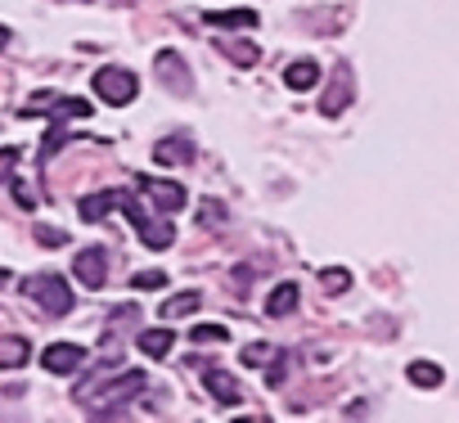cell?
<instances>
[{"label": "cell", "instance_id": "cell-1", "mask_svg": "<svg viewBox=\"0 0 459 423\" xmlns=\"http://www.w3.org/2000/svg\"><path fill=\"white\" fill-rule=\"evenodd\" d=\"M149 387V378H144V369H126L122 378H113L108 387H95V392H86L82 396V405L91 410V414H100V419H108V414H117L126 401H135L140 392Z\"/></svg>", "mask_w": 459, "mask_h": 423}, {"label": "cell", "instance_id": "cell-2", "mask_svg": "<svg viewBox=\"0 0 459 423\" xmlns=\"http://www.w3.org/2000/svg\"><path fill=\"white\" fill-rule=\"evenodd\" d=\"M23 293H28L41 311H50V315H68V311L77 306V293L68 289L64 275H28V280H23Z\"/></svg>", "mask_w": 459, "mask_h": 423}, {"label": "cell", "instance_id": "cell-3", "mask_svg": "<svg viewBox=\"0 0 459 423\" xmlns=\"http://www.w3.org/2000/svg\"><path fill=\"white\" fill-rule=\"evenodd\" d=\"M95 95H100L104 104L122 108V104H131V99L140 95V82H135V73H131V68L108 64V68H100V73H95Z\"/></svg>", "mask_w": 459, "mask_h": 423}, {"label": "cell", "instance_id": "cell-4", "mask_svg": "<svg viewBox=\"0 0 459 423\" xmlns=\"http://www.w3.org/2000/svg\"><path fill=\"white\" fill-rule=\"evenodd\" d=\"M153 68H158V77H162V86L171 91V95H194V82H189V68H185V59L176 55V50H162L158 59H153Z\"/></svg>", "mask_w": 459, "mask_h": 423}, {"label": "cell", "instance_id": "cell-5", "mask_svg": "<svg viewBox=\"0 0 459 423\" xmlns=\"http://www.w3.org/2000/svg\"><path fill=\"white\" fill-rule=\"evenodd\" d=\"M41 365H46L50 374L68 378V374H77V369L86 365V347H77V342H50V347L41 351Z\"/></svg>", "mask_w": 459, "mask_h": 423}, {"label": "cell", "instance_id": "cell-6", "mask_svg": "<svg viewBox=\"0 0 459 423\" xmlns=\"http://www.w3.org/2000/svg\"><path fill=\"white\" fill-rule=\"evenodd\" d=\"M351 99H356V82H351V68L342 64V68H338V82L320 95V113H325V117H338V113H347Z\"/></svg>", "mask_w": 459, "mask_h": 423}, {"label": "cell", "instance_id": "cell-7", "mask_svg": "<svg viewBox=\"0 0 459 423\" xmlns=\"http://www.w3.org/2000/svg\"><path fill=\"white\" fill-rule=\"evenodd\" d=\"M73 275H77L86 289H104V280H108V253H104V248H86V253H77Z\"/></svg>", "mask_w": 459, "mask_h": 423}, {"label": "cell", "instance_id": "cell-8", "mask_svg": "<svg viewBox=\"0 0 459 423\" xmlns=\"http://www.w3.org/2000/svg\"><path fill=\"white\" fill-rule=\"evenodd\" d=\"M153 158H158L162 167H185V162H194V135H185V131H176V135H167V140H158V149H153Z\"/></svg>", "mask_w": 459, "mask_h": 423}, {"label": "cell", "instance_id": "cell-9", "mask_svg": "<svg viewBox=\"0 0 459 423\" xmlns=\"http://www.w3.org/2000/svg\"><path fill=\"white\" fill-rule=\"evenodd\" d=\"M140 185H144V194H149V203L158 212H180L189 203V194L180 185H171V180H140Z\"/></svg>", "mask_w": 459, "mask_h": 423}, {"label": "cell", "instance_id": "cell-10", "mask_svg": "<svg viewBox=\"0 0 459 423\" xmlns=\"http://www.w3.org/2000/svg\"><path fill=\"white\" fill-rule=\"evenodd\" d=\"M203 387H207V392H212V396H216L221 405H239V401H244L239 383L230 378L225 369H216V365H207V369H203Z\"/></svg>", "mask_w": 459, "mask_h": 423}, {"label": "cell", "instance_id": "cell-11", "mask_svg": "<svg viewBox=\"0 0 459 423\" xmlns=\"http://www.w3.org/2000/svg\"><path fill=\"white\" fill-rule=\"evenodd\" d=\"M298 302H302V289H298L293 280H284V284H275V289H271V298H266V315L284 320V315H293V311H298Z\"/></svg>", "mask_w": 459, "mask_h": 423}, {"label": "cell", "instance_id": "cell-12", "mask_svg": "<svg viewBox=\"0 0 459 423\" xmlns=\"http://www.w3.org/2000/svg\"><path fill=\"white\" fill-rule=\"evenodd\" d=\"M117 203H122V189H100V194H86L77 203V212H82V221H104L108 207H117Z\"/></svg>", "mask_w": 459, "mask_h": 423}, {"label": "cell", "instance_id": "cell-13", "mask_svg": "<svg viewBox=\"0 0 459 423\" xmlns=\"http://www.w3.org/2000/svg\"><path fill=\"white\" fill-rule=\"evenodd\" d=\"M284 86L289 91H316L320 86V64L316 59H298L284 68Z\"/></svg>", "mask_w": 459, "mask_h": 423}, {"label": "cell", "instance_id": "cell-14", "mask_svg": "<svg viewBox=\"0 0 459 423\" xmlns=\"http://www.w3.org/2000/svg\"><path fill=\"white\" fill-rule=\"evenodd\" d=\"M50 122H77V117H91L95 108H91V99H82V95H59V99H50Z\"/></svg>", "mask_w": 459, "mask_h": 423}, {"label": "cell", "instance_id": "cell-15", "mask_svg": "<svg viewBox=\"0 0 459 423\" xmlns=\"http://www.w3.org/2000/svg\"><path fill=\"white\" fill-rule=\"evenodd\" d=\"M140 239H144V248H153V253H162V248H171L176 244V230H171V221H144L140 226Z\"/></svg>", "mask_w": 459, "mask_h": 423}, {"label": "cell", "instance_id": "cell-16", "mask_svg": "<svg viewBox=\"0 0 459 423\" xmlns=\"http://www.w3.org/2000/svg\"><path fill=\"white\" fill-rule=\"evenodd\" d=\"M28 356H32L28 338H0V369H19L28 365Z\"/></svg>", "mask_w": 459, "mask_h": 423}, {"label": "cell", "instance_id": "cell-17", "mask_svg": "<svg viewBox=\"0 0 459 423\" xmlns=\"http://www.w3.org/2000/svg\"><path fill=\"white\" fill-rule=\"evenodd\" d=\"M198 306H203L198 293H176V298H167V302L158 306V315H162V320H180V315H194Z\"/></svg>", "mask_w": 459, "mask_h": 423}, {"label": "cell", "instance_id": "cell-18", "mask_svg": "<svg viewBox=\"0 0 459 423\" xmlns=\"http://www.w3.org/2000/svg\"><path fill=\"white\" fill-rule=\"evenodd\" d=\"M171 342H176L171 329H144V333H140V351L153 356V360H162V356L171 351Z\"/></svg>", "mask_w": 459, "mask_h": 423}, {"label": "cell", "instance_id": "cell-19", "mask_svg": "<svg viewBox=\"0 0 459 423\" xmlns=\"http://www.w3.org/2000/svg\"><path fill=\"white\" fill-rule=\"evenodd\" d=\"M405 374H410V383H414V387H441V383H446V369H441V365H432V360H414Z\"/></svg>", "mask_w": 459, "mask_h": 423}, {"label": "cell", "instance_id": "cell-20", "mask_svg": "<svg viewBox=\"0 0 459 423\" xmlns=\"http://www.w3.org/2000/svg\"><path fill=\"white\" fill-rule=\"evenodd\" d=\"M207 23L212 28H257V14L253 10H212Z\"/></svg>", "mask_w": 459, "mask_h": 423}, {"label": "cell", "instance_id": "cell-21", "mask_svg": "<svg viewBox=\"0 0 459 423\" xmlns=\"http://www.w3.org/2000/svg\"><path fill=\"white\" fill-rule=\"evenodd\" d=\"M221 55H230L239 68H253V64L262 59V50H257V46H248V41H221Z\"/></svg>", "mask_w": 459, "mask_h": 423}, {"label": "cell", "instance_id": "cell-22", "mask_svg": "<svg viewBox=\"0 0 459 423\" xmlns=\"http://www.w3.org/2000/svg\"><path fill=\"white\" fill-rule=\"evenodd\" d=\"M68 140H73V135L64 131V122H50V131H46V140H41V162H50V158H55V153L68 144Z\"/></svg>", "mask_w": 459, "mask_h": 423}, {"label": "cell", "instance_id": "cell-23", "mask_svg": "<svg viewBox=\"0 0 459 423\" xmlns=\"http://www.w3.org/2000/svg\"><path fill=\"white\" fill-rule=\"evenodd\" d=\"M320 284H325L329 293H347V289H351V271H347V266H325V271H320Z\"/></svg>", "mask_w": 459, "mask_h": 423}, {"label": "cell", "instance_id": "cell-24", "mask_svg": "<svg viewBox=\"0 0 459 423\" xmlns=\"http://www.w3.org/2000/svg\"><path fill=\"white\" fill-rule=\"evenodd\" d=\"M19 158H23V149H19V144H14V149H0V185H10V180H14Z\"/></svg>", "mask_w": 459, "mask_h": 423}, {"label": "cell", "instance_id": "cell-25", "mask_svg": "<svg viewBox=\"0 0 459 423\" xmlns=\"http://www.w3.org/2000/svg\"><path fill=\"white\" fill-rule=\"evenodd\" d=\"M239 360H244V365H262V360H275V347H271V342H248V347L239 351Z\"/></svg>", "mask_w": 459, "mask_h": 423}, {"label": "cell", "instance_id": "cell-26", "mask_svg": "<svg viewBox=\"0 0 459 423\" xmlns=\"http://www.w3.org/2000/svg\"><path fill=\"white\" fill-rule=\"evenodd\" d=\"M198 221H203L207 230H216V226L225 221V207H221V203H212V198H207V203H198Z\"/></svg>", "mask_w": 459, "mask_h": 423}, {"label": "cell", "instance_id": "cell-27", "mask_svg": "<svg viewBox=\"0 0 459 423\" xmlns=\"http://www.w3.org/2000/svg\"><path fill=\"white\" fill-rule=\"evenodd\" d=\"M189 338H194V342H225L230 329H221V324H198V329H189Z\"/></svg>", "mask_w": 459, "mask_h": 423}, {"label": "cell", "instance_id": "cell-28", "mask_svg": "<svg viewBox=\"0 0 459 423\" xmlns=\"http://www.w3.org/2000/svg\"><path fill=\"white\" fill-rule=\"evenodd\" d=\"M131 289H167V275H162V271H140V275L131 280Z\"/></svg>", "mask_w": 459, "mask_h": 423}, {"label": "cell", "instance_id": "cell-29", "mask_svg": "<svg viewBox=\"0 0 459 423\" xmlns=\"http://www.w3.org/2000/svg\"><path fill=\"white\" fill-rule=\"evenodd\" d=\"M10 185H14V198H19V207H28V212H32V207H37V194L28 189V180H19V176H14Z\"/></svg>", "mask_w": 459, "mask_h": 423}, {"label": "cell", "instance_id": "cell-30", "mask_svg": "<svg viewBox=\"0 0 459 423\" xmlns=\"http://www.w3.org/2000/svg\"><path fill=\"white\" fill-rule=\"evenodd\" d=\"M37 239H41V244H50V248L68 244V235H64V230H55V226H37Z\"/></svg>", "mask_w": 459, "mask_h": 423}, {"label": "cell", "instance_id": "cell-31", "mask_svg": "<svg viewBox=\"0 0 459 423\" xmlns=\"http://www.w3.org/2000/svg\"><path fill=\"white\" fill-rule=\"evenodd\" d=\"M10 41H14V32H10V28H5V23H0V50H5V46H10Z\"/></svg>", "mask_w": 459, "mask_h": 423}, {"label": "cell", "instance_id": "cell-32", "mask_svg": "<svg viewBox=\"0 0 459 423\" xmlns=\"http://www.w3.org/2000/svg\"><path fill=\"white\" fill-rule=\"evenodd\" d=\"M10 280H14V275H10V271H0V289H5V284H10Z\"/></svg>", "mask_w": 459, "mask_h": 423}, {"label": "cell", "instance_id": "cell-33", "mask_svg": "<svg viewBox=\"0 0 459 423\" xmlns=\"http://www.w3.org/2000/svg\"><path fill=\"white\" fill-rule=\"evenodd\" d=\"M77 5H95V0H77Z\"/></svg>", "mask_w": 459, "mask_h": 423}]
</instances>
